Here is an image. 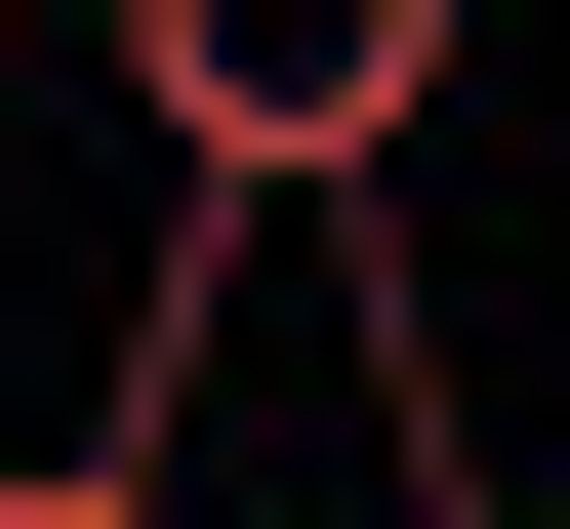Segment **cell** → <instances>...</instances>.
<instances>
[{
	"mask_svg": "<svg viewBox=\"0 0 570 529\" xmlns=\"http://www.w3.org/2000/svg\"><path fill=\"white\" fill-rule=\"evenodd\" d=\"M0 529H204V489H164V448H0Z\"/></svg>",
	"mask_w": 570,
	"mask_h": 529,
	"instance_id": "cell-2",
	"label": "cell"
},
{
	"mask_svg": "<svg viewBox=\"0 0 570 529\" xmlns=\"http://www.w3.org/2000/svg\"><path fill=\"white\" fill-rule=\"evenodd\" d=\"M122 82H164L204 204H326V164H449V0H82Z\"/></svg>",
	"mask_w": 570,
	"mask_h": 529,
	"instance_id": "cell-1",
	"label": "cell"
}]
</instances>
